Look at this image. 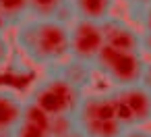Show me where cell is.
<instances>
[{
    "label": "cell",
    "instance_id": "obj_1",
    "mask_svg": "<svg viewBox=\"0 0 151 137\" xmlns=\"http://www.w3.org/2000/svg\"><path fill=\"white\" fill-rule=\"evenodd\" d=\"M13 31L15 48L33 67L48 71L68 58V23L54 19H27Z\"/></svg>",
    "mask_w": 151,
    "mask_h": 137
},
{
    "label": "cell",
    "instance_id": "obj_2",
    "mask_svg": "<svg viewBox=\"0 0 151 137\" xmlns=\"http://www.w3.org/2000/svg\"><path fill=\"white\" fill-rule=\"evenodd\" d=\"M83 94L85 91L75 87L60 73H56L54 69H48V71H44V75H40L31 83L25 100L33 102L37 108H42L52 118V116L75 114L81 104Z\"/></svg>",
    "mask_w": 151,
    "mask_h": 137
},
{
    "label": "cell",
    "instance_id": "obj_3",
    "mask_svg": "<svg viewBox=\"0 0 151 137\" xmlns=\"http://www.w3.org/2000/svg\"><path fill=\"white\" fill-rule=\"evenodd\" d=\"M75 123L83 137H120L124 131L108 91H85L75 112Z\"/></svg>",
    "mask_w": 151,
    "mask_h": 137
},
{
    "label": "cell",
    "instance_id": "obj_4",
    "mask_svg": "<svg viewBox=\"0 0 151 137\" xmlns=\"http://www.w3.org/2000/svg\"><path fill=\"white\" fill-rule=\"evenodd\" d=\"M91 67L95 75L104 77L112 87H126V85L141 83L145 60L141 58V54L120 52V50L104 46Z\"/></svg>",
    "mask_w": 151,
    "mask_h": 137
},
{
    "label": "cell",
    "instance_id": "obj_5",
    "mask_svg": "<svg viewBox=\"0 0 151 137\" xmlns=\"http://www.w3.org/2000/svg\"><path fill=\"white\" fill-rule=\"evenodd\" d=\"M108 94L114 106V114L124 129L151 125V91L143 83L112 87Z\"/></svg>",
    "mask_w": 151,
    "mask_h": 137
},
{
    "label": "cell",
    "instance_id": "obj_6",
    "mask_svg": "<svg viewBox=\"0 0 151 137\" xmlns=\"http://www.w3.org/2000/svg\"><path fill=\"white\" fill-rule=\"evenodd\" d=\"M104 48L101 23L73 19L68 23V58L93 65Z\"/></svg>",
    "mask_w": 151,
    "mask_h": 137
},
{
    "label": "cell",
    "instance_id": "obj_7",
    "mask_svg": "<svg viewBox=\"0 0 151 137\" xmlns=\"http://www.w3.org/2000/svg\"><path fill=\"white\" fill-rule=\"evenodd\" d=\"M101 31H104V46L120 52L139 54V29L132 23L114 15L101 23Z\"/></svg>",
    "mask_w": 151,
    "mask_h": 137
},
{
    "label": "cell",
    "instance_id": "obj_8",
    "mask_svg": "<svg viewBox=\"0 0 151 137\" xmlns=\"http://www.w3.org/2000/svg\"><path fill=\"white\" fill-rule=\"evenodd\" d=\"M25 98L11 85H0V137H13L23 114Z\"/></svg>",
    "mask_w": 151,
    "mask_h": 137
},
{
    "label": "cell",
    "instance_id": "obj_9",
    "mask_svg": "<svg viewBox=\"0 0 151 137\" xmlns=\"http://www.w3.org/2000/svg\"><path fill=\"white\" fill-rule=\"evenodd\" d=\"M50 120L52 118L42 108H37L33 102L25 100L23 102V114H21V120L17 125L13 137H52Z\"/></svg>",
    "mask_w": 151,
    "mask_h": 137
},
{
    "label": "cell",
    "instance_id": "obj_10",
    "mask_svg": "<svg viewBox=\"0 0 151 137\" xmlns=\"http://www.w3.org/2000/svg\"><path fill=\"white\" fill-rule=\"evenodd\" d=\"M73 19L104 23L114 17V9L118 0H68Z\"/></svg>",
    "mask_w": 151,
    "mask_h": 137
},
{
    "label": "cell",
    "instance_id": "obj_11",
    "mask_svg": "<svg viewBox=\"0 0 151 137\" xmlns=\"http://www.w3.org/2000/svg\"><path fill=\"white\" fill-rule=\"evenodd\" d=\"M56 73H60L64 79H68L75 87H79L81 91H91L93 83H95V71L91 65L87 62H79L73 58H66L64 62L54 67Z\"/></svg>",
    "mask_w": 151,
    "mask_h": 137
},
{
    "label": "cell",
    "instance_id": "obj_12",
    "mask_svg": "<svg viewBox=\"0 0 151 137\" xmlns=\"http://www.w3.org/2000/svg\"><path fill=\"white\" fill-rule=\"evenodd\" d=\"M29 19H54L70 23V2L68 0H29Z\"/></svg>",
    "mask_w": 151,
    "mask_h": 137
},
{
    "label": "cell",
    "instance_id": "obj_13",
    "mask_svg": "<svg viewBox=\"0 0 151 137\" xmlns=\"http://www.w3.org/2000/svg\"><path fill=\"white\" fill-rule=\"evenodd\" d=\"M0 13L4 15L9 29H15L29 19V0H0Z\"/></svg>",
    "mask_w": 151,
    "mask_h": 137
},
{
    "label": "cell",
    "instance_id": "obj_14",
    "mask_svg": "<svg viewBox=\"0 0 151 137\" xmlns=\"http://www.w3.org/2000/svg\"><path fill=\"white\" fill-rule=\"evenodd\" d=\"M50 131L52 137H64L77 131V123H75V114H64V116H52L50 120Z\"/></svg>",
    "mask_w": 151,
    "mask_h": 137
},
{
    "label": "cell",
    "instance_id": "obj_15",
    "mask_svg": "<svg viewBox=\"0 0 151 137\" xmlns=\"http://www.w3.org/2000/svg\"><path fill=\"white\" fill-rule=\"evenodd\" d=\"M132 25L139 29V31H147V33H151V4L149 7H145V9H141V11H137L134 15H132Z\"/></svg>",
    "mask_w": 151,
    "mask_h": 137
},
{
    "label": "cell",
    "instance_id": "obj_16",
    "mask_svg": "<svg viewBox=\"0 0 151 137\" xmlns=\"http://www.w3.org/2000/svg\"><path fill=\"white\" fill-rule=\"evenodd\" d=\"M13 60V42L6 33H0V71H4Z\"/></svg>",
    "mask_w": 151,
    "mask_h": 137
},
{
    "label": "cell",
    "instance_id": "obj_17",
    "mask_svg": "<svg viewBox=\"0 0 151 137\" xmlns=\"http://www.w3.org/2000/svg\"><path fill=\"white\" fill-rule=\"evenodd\" d=\"M139 54L145 62L151 60V33L139 31Z\"/></svg>",
    "mask_w": 151,
    "mask_h": 137
},
{
    "label": "cell",
    "instance_id": "obj_18",
    "mask_svg": "<svg viewBox=\"0 0 151 137\" xmlns=\"http://www.w3.org/2000/svg\"><path fill=\"white\" fill-rule=\"evenodd\" d=\"M120 137H151L149 127H126Z\"/></svg>",
    "mask_w": 151,
    "mask_h": 137
},
{
    "label": "cell",
    "instance_id": "obj_19",
    "mask_svg": "<svg viewBox=\"0 0 151 137\" xmlns=\"http://www.w3.org/2000/svg\"><path fill=\"white\" fill-rule=\"evenodd\" d=\"M124 2L128 4L130 15H134L137 11H141V9H145V7H149V4H151V0H124Z\"/></svg>",
    "mask_w": 151,
    "mask_h": 137
},
{
    "label": "cell",
    "instance_id": "obj_20",
    "mask_svg": "<svg viewBox=\"0 0 151 137\" xmlns=\"http://www.w3.org/2000/svg\"><path fill=\"white\" fill-rule=\"evenodd\" d=\"M141 83L151 91V60L145 62V71H143V77H141Z\"/></svg>",
    "mask_w": 151,
    "mask_h": 137
},
{
    "label": "cell",
    "instance_id": "obj_21",
    "mask_svg": "<svg viewBox=\"0 0 151 137\" xmlns=\"http://www.w3.org/2000/svg\"><path fill=\"white\" fill-rule=\"evenodd\" d=\"M6 31H9V23H6L4 15L0 13V33H6Z\"/></svg>",
    "mask_w": 151,
    "mask_h": 137
},
{
    "label": "cell",
    "instance_id": "obj_22",
    "mask_svg": "<svg viewBox=\"0 0 151 137\" xmlns=\"http://www.w3.org/2000/svg\"><path fill=\"white\" fill-rule=\"evenodd\" d=\"M64 137H83L79 131H75V133H70V135H64Z\"/></svg>",
    "mask_w": 151,
    "mask_h": 137
}]
</instances>
